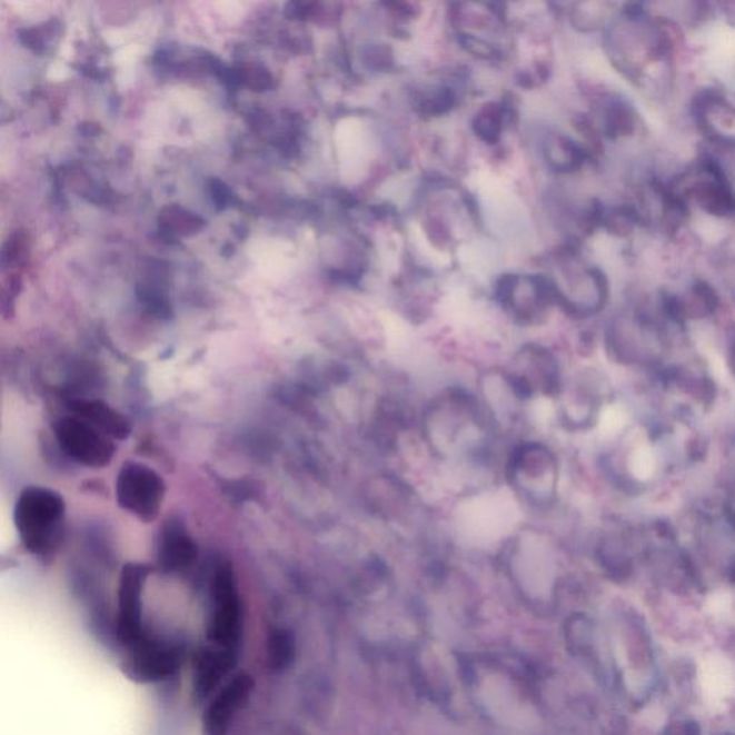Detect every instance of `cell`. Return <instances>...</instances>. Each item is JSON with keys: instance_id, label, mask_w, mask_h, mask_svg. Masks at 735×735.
I'll list each match as a JSON object with an SVG mask.
<instances>
[{"instance_id": "obj_1", "label": "cell", "mask_w": 735, "mask_h": 735, "mask_svg": "<svg viewBox=\"0 0 735 735\" xmlns=\"http://www.w3.org/2000/svg\"><path fill=\"white\" fill-rule=\"evenodd\" d=\"M419 441L434 461L447 467H485L495 456L498 434L475 389L446 385L417 414Z\"/></svg>"}, {"instance_id": "obj_2", "label": "cell", "mask_w": 735, "mask_h": 735, "mask_svg": "<svg viewBox=\"0 0 735 735\" xmlns=\"http://www.w3.org/2000/svg\"><path fill=\"white\" fill-rule=\"evenodd\" d=\"M503 480L522 509L536 516L552 515L559 503L562 464L550 443L523 437L507 450Z\"/></svg>"}, {"instance_id": "obj_3", "label": "cell", "mask_w": 735, "mask_h": 735, "mask_svg": "<svg viewBox=\"0 0 735 735\" xmlns=\"http://www.w3.org/2000/svg\"><path fill=\"white\" fill-rule=\"evenodd\" d=\"M14 526L29 554L49 557L66 536L67 503L61 493L43 486H29L19 495Z\"/></svg>"}, {"instance_id": "obj_4", "label": "cell", "mask_w": 735, "mask_h": 735, "mask_svg": "<svg viewBox=\"0 0 735 735\" xmlns=\"http://www.w3.org/2000/svg\"><path fill=\"white\" fill-rule=\"evenodd\" d=\"M493 302L520 329L546 327L556 308L554 289L545 274L506 272L493 285Z\"/></svg>"}, {"instance_id": "obj_5", "label": "cell", "mask_w": 735, "mask_h": 735, "mask_svg": "<svg viewBox=\"0 0 735 735\" xmlns=\"http://www.w3.org/2000/svg\"><path fill=\"white\" fill-rule=\"evenodd\" d=\"M505 369L527 404L554 403L566 379L559 354L539 340L520 344L510 355Z\"/></svg>"}, {"instance_id": "obj_6", "label": "cell", "mask_w": 735, "mask_h": 735, "mask_svg": "<svg viewBox=\"0 0 735 735\" xmlns=\"http://www.w3.org/2000/svg\"><path fill=\"white\" fill-rule=\"evenodd\" d=\"M241 634H244V606H241L238 580L229 564H220L211 576L206 636L213 648L238 655Z\"/></svg>"}, {"instance_id": "obj_7", "label": "cell", "mask_w": 735, "mask_h": 735, "mask_svg": "<svg viewBox=\"0 0 735 735\" xmlns=\"http://www.w3.org/2000/svg\"><path fill=\"white\" fill-rule=\"evenodd\" d=\"M417 414L397 391L375 397L362 418L365 440L375 451L396 454L411 428H417Z\"/></svg>"}, {"instance_id": "obj_8", "label": "cell", "mask_w": 735, "mask_h": 735, "mask_svg": "<svg viewBox=\"0 0 735 735\" xmlns=\"http://www.w3.org/2000/svg\"><path fill=\"white\" fill-rule=\"evenodd\" d=\"M361 506L371 519L397 527L411 520L418 511V493L394 473H375L362 483Z\"/></svg>"}, {"instance_id": "obj_9", "label": "cell", "mask_w": 735, "mask_h": 735, "mask_svg": "<svg viewBox=\"0 0 735 735\" xmlns=\"http://www.w3.org/2000/svg\"><path fill=\"white\" fill-rule=\"evenodd\" d=\"M165 478L145 463L126 461L118 471L116 497L118 506L142 523L159 519L166 500Z\"/></svg>"}, {"instance_id": "obj_10", "label": "cell", "mask_w": 735, "mask_h": 735, "mask_svg": "<svg viewBox=\"0 0 735 735\" xmlns=\"http://www.w3.org/2000/svg\"><path fill=\"white\" fill-rule=\"evenodd\" d=\"M53 436L61 451L83 467H107L116 456V440L73 414L57 419Z\"/></svg>"}, {"instance_id": "obj_11", "label": "cell", "mask_w": 735, "mask_h": 735, "mask_svg": "<svg viewBox=\"0 0 735 735\" xmlns=\"http://www.w3.org/2000/svg\"><path fill=\"white\" fill-rule=\"evenodd\" d=\"M475 391L500 436L515 430L530 406L510 381L505 367L483 369L477 375Z\"/></svg>"}, {"instance_id": "obj_12", "label": "cell", "mask_w": 735, "mask_h": 735, "mask_svg": "<svg viewBox=\"0 0 735 735\" xmlns=\"http://www.w3.org/2000/svg\"><path fill=\"white\" fill-rule=\"evenodd\" d=\"M148 569L145 565L128 564L121 572L118 586V635L135 645L142 634V590Z\"/></svg>"}, {"instance_id": "obj_13", "label": "cell", "mask_w": 735, "mask_h": 735, "mask_svg": "<svg viewBox=\"0 0 735 735\" xmlns=\"http://www.w3.org/2000/svg\"><path fill=\"white\" fill-rule=\"evenodd\" d=\"M254 679L249 675L240 674L230 681L216 695L206 709L203 718L205 735H227L230 724L249 703Z\"/></svg>"}, {"instance_id": "obj_14", "label": "cell", "mask_w": 735, "mask_h": 735, "mask_svg": "<svg viewBox=\"0 0 735 735\" xmlns=\"http://www.w3.org/2000/svg\"><path fill=\"white\" fill-rule=\"evenodd\" d=\"M197 557L196 542L181 522L171 520L162 526L157 560L166 574H179L189 569Z\"/></svg>"}, {"instance_id": "obj_15", "label": "cell", "mask_w": 735, "mask_h": 735, "mask_svg": "<svg viewBox=\"0 0 735 735\" xmlns=\"http://www.w3.org/2000/svg\"><path fill=\"white\" fill-rule=\"evenodd\" d=\"M69 413L86 419L112 440L125 441L131 436L130 419L101 399H72L69 401Z\"/></svg>"}, {"instance_id": "obj_16", "label": "cell", "mask_w": 735, "mask_h": 735, "mask_svg": "<svg viewBox=\"0 0 735 735\" xmlns=\"http://www.w3.org/2000/svg\"><path fill=\"white\" fill-rule=\"evenodd\" d=\"M540 152L545 166L555 175H572L584 167L588 152L574 137L559 131L542 136Z\"/></svg>"}, {"instance_id": "obj_17", "label": "cell", "mask_w": 735, "mask_h": 735, "mask_svg": "<svg viewBox=\"0 0 735 735\" xmlns=\"http://www.w3.org/2000/svg\"><path fill=\"white\" fill-rule=\"evenodd\" d=\"M704 687L712 698H724L733 687V671L724 659H712L704 669Z\"/></svg>"}, {"instance_id": "obj_18", "label": "cell", "mask_w": 735, "mask_h": 735, "mask_svg": "<svg viewBox=\"0 0 735 735\" xmlns=\"http://www.w3.org/2000/svg\"><path fill=\"white\" fill-rule=\"evenodd\" d=\"M268 658L275 669L288 668L295 659V638L288 630H275L268 640Z\"/></svg>"}]
</instances>
